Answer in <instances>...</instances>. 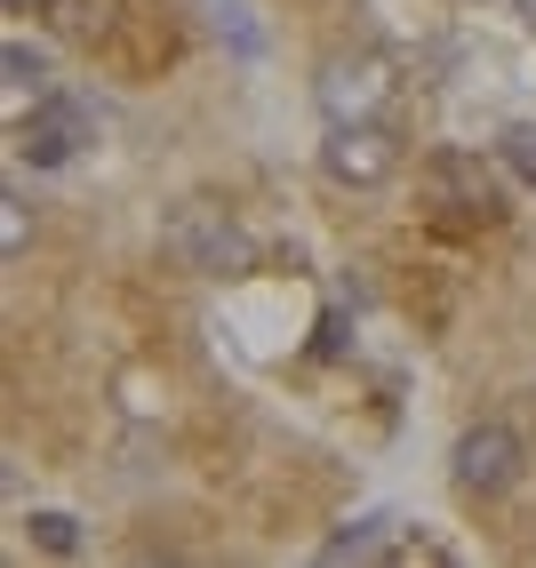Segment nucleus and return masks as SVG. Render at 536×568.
<instances>
[{"mask_svg":"<svg viewBox=\"0 0 536 568\" xmlns=\"http://www.w3.org/2000/svg\"><path fill=\"white\" fill-rule=\"evenodd\" d=\"M169 256L184 264V273H201V281H233V273H249L256 264V241L241 233L224 209H209V201H184L176 216H169Z\"/></svg>","mask_w":536,"mask_h":568,"instance_id":"obj_1","label":"nucleus"},{"mask_svg":"<svg viewBox=\"0 0 536 568\" xmlns=\"http://www.w3.org/2000/svg\"><path fill=\"white\" fill-rule=\"evenodd\" d=\"M321 169L353 193H376L393 169H401V136L385 121H328V144H321Z\"/></svg>","mask_w":536,"mask_h":568,"instance_id":"obj_2","label":"nucleus"},{"mask_svg":"<svg viewBox=\"0 0 536 568\" xmlns=\"http://www.w3.org/2000/svg\"><path fill=\"white\" fill-rule=\"evenodd\" d=\"M81 144H97V112L81 97H41V104L24 112V129H17V153L32 169H64Z\"/></svg>","mask_w":536,"mask_h":568,"instance_id":"obj_3","label":"nucleus"},{"mask_svg":"<svg viewBox=\"0 0 536 568\" xmlns=\"http://www.w3.org/2000/svg\"><path fill=\"white\" fill-rule=\"evenodd\" d=\"M313 97H321L328 121H376V112L393 104V64L385 57H328Z\"/></svg>","mask_w":536,"mask_h":568,"instance_id":"obj_4","label":"nucleus"},{"mask_svg":"<svg viewBox=\"0 0 536 568\" xmlns=\"http://www.w3.org/2000/svg\"><path fill=\"white\" fill-rule=\"evenodd\" d=\"M448 465H456V488H465V497H505V488L528 473V448H520L513 425H473Z\"/></svg>","mask_w":536,"mask_h":568,"instance_id":"obj_5","label":"nucleus"},{"mask_svg":"<svg viewBox=\"0 0 536 568\" xmlns=\"http://www.w3.org/2000/svg\"><path fill=\"white\" fill-rule=\"evenodd\" d=\"M433 201L456 209V216H496V176L473 153H441L433 161Z\"/></svg>","mask_w":536,"mask_h":568,"instance_id":"obj_6","label":"nucleus"},{"mask_svg":"<svg viewBox=\"0 0 536 568\" xmlns=\"http://www.w3.org/2000/svg\"><path fill=\"white\" fill-rule=\"evenodd\" d=\"M376 552H401V537H393V520H385V513H361L353 528H344V537L321 545V560H336V568H344V560H376Z\"/></svg>","mask_w":536,"mask_h":568,"instance_id":"obj_7","label":"nucleus"},{"mask_svg":"<svg viewBox=\"0 0 536 568\" xmlns=\"http://www.w3.org/2000/svg\"><path fill=\"white\" fill-rule=\"evenodd\" d=\"M24 537L41 545L49 560H72V552H81V520H72V513H32V520H24Z\"/></svg>","mask_w":536,"mask_h":568,"instance_id":"obj_8","label":"nucleus"},{"mask_svg":"<svg viewBox=\"0 0 536 568\" xmlns=\"http://www.w3.org/2000/svg\"><path fill=\"white\" fill-rule=\"evenodd\" d=\"M0 72H9V97H41L49 57H41V49H24V41H9V49H0Z\"/></svg>","mask_w":536,"mask_h":568,"instance_id":"obj_9","label":"nucleus"},{"mask_svg":"<svg viewBox=\"0 0 536 568\" xmlns=\"http://www.w3.org/2000/svg\"><path fill=\"white\" fill-rule=\"evenodd\" d=\"M57 9H64L57 24L72 32V41H97V32L112 24V0H57Z\"/></svg>","mask_w":536,"mask_h":568,"instance_id":"obj_10","label":"nucleus"},{"mask_svg":"<svg viewBox=\"0 0 536 568\" xmlns=\"http://www.w3.org/2000/svg\"><path fill=\"white\" fill-rule=\"evenodd\" d=\"M209 9H216V32H224V41H233L241 57H256V49H264V32L249 24V9H241V0H209Z\"/></svg>","mask_w":536,"mask_h":568,"instance_id":"obj_11","label":"nucleus"},{"mask_svg":"<svg viewBox=\"0 0 536 568\" xmlns=\"http://www.w3.org/2000/svg\"><path fill=\"white\" fill-rule=\"evenodd\" d=\"M505 169L536 184V121H513V129H505Z\"/></svg>","mask_w":536,"mask_h":568,"instance_id":"obj_12","label":"nucleus"},{"mask_svg":"<svg viewBox=\"0 0 536 568\" xmlns=\"http://www.w3.org/2000/svg\"><path fill=\"white\" fill-rule=\"evenodd\" d=\"M24 241H32V216H24V201H17V193H0V248H9V256H24Z\"/></svg>","mask_w":536,"mask_h":568,"instance_id":"obj_13","label":"nucleus"},{"mask_svg":"<svg viewBox=\"0 0 536 568\" xmlns=\"http://www.w3.org/2000/svg\"><path fill=\"white\" fill-rule=\"evenodd\" d=\"M9 9H17V17H24V9H57V0H9Z\"/></svg>","mask_w":536,"mask_h":568,"instance_id":"obj_14","label":"nucleus"}]
</instances>
